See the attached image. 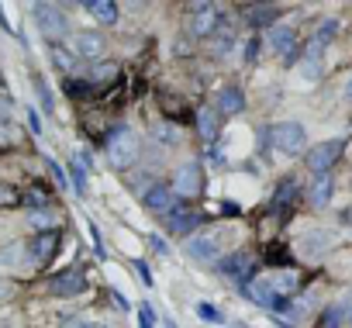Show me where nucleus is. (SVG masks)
Instances as JSON below:
<instances>
[{
	"mask_svg": "<svg viewBox=\"0 0 352 328\" xmlns=\"http://www.w3.org/2000/svg\"><path fill=\"white\" fill-rule=\"evenodd\" d=\"M104 149H107V162H111L114 170H128V166H135V162H138L142 142H138V135H135L131 128L118 124V128H111V131H107Z\"/></svg>",
	"mask_w": 352,
	"mask_h": 328,
	"instance_id": "f257e3e1",
	"label": "nucleus"
},
{
	"mask_svg": "<svg viewBox=\"0 0 352 328\" xmlns=\"http://www.w3.org/2000/svg\"><path fill=\"white\" fill-rule=\"evenodd\" d=\"M270 145H273L280 155H297V152H304V145H307V128H304L300 121H280V124H273V131H270Z\"/></svg>",
	"mask_w": 352,
	"mask_h": 328,
	"instance_id": "f03ea898",
	"label": "nucleus"
},
{
	"mask_svg": "<svg viewBox=\"0 0 352 328\" xmlns=\"http://www.w3.org/2000/svg\"><path fill=\"white\" fill-rule=\"evenodd\" d=\"M221 245H225V232H201V235H190L187 242V252L197 259V263H214L221 256Z\"/></svg>",
	"mask_w": 352,
	"mask_h": 328,
	"instance_id": "7ed1b4c3",
	"label": "nucleus"
},
{
	"mask_svg": "<svg viewBox=\"0 0 352 328\" xmlns=\"http://www.w3.org/2000/svg\"><path fill=\"white\" fill-rule=\"evenodd\" d=\"M176 197H197L204 190V173H201V162H184L173 177V187H169Z\"/></svg>",
	"mask_w": 352,
	"mask_h": 328,
	"instance_id": "20e7f679",
	"label": "nucleus"
},
{
	"mask_svg": "<svg viewBox=\"0 0 352 328\" xmlns=\"http://www.w3.org/2000/svg\"><path fill=\"white\" fill-rule=\"evenodd\" d=\"M35 21H38V28H42V35L45 39H63L66 32H69V21H66V14L56 8V4H35Z\"/></svg>",
	"mask_w": 352,
	"mask_h": 328,
	"instance_id": "39448f33",
	"label": "nucleus"
},
{
	"mask_svg": "<svg viewBox=\"0 0 352 328\" xmlns=\"http://www.w3.org/2000/svg\"><path fill=\"white\" fill-rule=\"evenodd\" d=\"M190 32L197 39L218 35L221 32V11L211 8V4H190Z\"/></svg>",
	"mask_w": 352,
	"mask_h": 328,
	"instance_id": "423d86ee",
	"label": "nucleus"
},
{
	"mask_svg": "<svg viewBox=\"0 0 352 328\" xmlns=\"http://www.w3.org/2000/svg\"><path fill=\"white\" fill-rule=\"evenodd\" d=\"M342 149H345V142H342V138H328V142L314 145V149H311V155H307V166H311L318 177H324V173L335 166V162H338Z\"/></svg>",
	"mask_w": 352,
	"mask_h": 328,
	"instance_id": "0eeeda50",
	"label": "nucleus"
},
{
	"mask_svg": "<svg viewBox=\"0 0 352 328\" xmlns=\"http://www.w3.org/2000/svg\"><path fill=\"white\" fill-rule=\"evenodd\" d=\"M218 273H221V276H232V280H239V283L245 287V283H252L256 263H252L249 252H232V256L218 259Z\"/></svg>",
	"mask_w": 352,
	"mask_h": 328,
	"instance_id": "6e6552de",
	"label": "nucleus"
},
{
	"mask_svg": "<svg viewBox=\"0 0 352 328\" xmlns=\"http://www.w3.org/2000/svg\"><path fill=\"white\" fill-rule=\"evenodd\" d=\"M142 201H145V208L152 211V215H162V218H173L176 211H180V208H176V194L169 190V187H152V190H145L142 194Z\"/></svg>",
	"mask_w": 352,
	"mask_h": 328,
	"instance_id": "1a4fd4ad",
	"label": "nucleus"
},
{
	"mask_svg": "<svg viewBox=\"0 0 352 328\" xmlns=\"http://www.w3.org/2000/svg\"><path fill=\"white\" fill-rule=\"evenodd\" d=\"M83 290H87L83 270H66V273H59V276L49 280V294H56V297H76Z\"/></svg>",
	"mask_w": 352,
	"mask_h": 328,
	"instance_id": "9d476101",
	"label": "nucleus"
},
{
	"mask_svg": "<svg viewBox=\"0 0 352 328\" xmlns=\"http://www.w3.org/2000/svg\"><path fill=\"white\" fill-rule=\"evenodd\" d=\"M104 49H107V42L100 32H76V39H73V56H80V59H100Z\"/></svg>",
	"mask_w": 352,
	"mask_h": 328,
	"instance_id": "9b49d317",
	"label": "nucleus"
},
{
	"mask_svg": "<svg viewBox=\"0 0 352 328\" xmlns=\"http://www.w3.org/2000/svg\"><path fill=\"white\" fill-rule=\"evenodd\" d=\"M280 300H287L290 294H297V283H300V276H297V270H280V273H270V276H259Z\"/></svg>",
	"mask_w": 352,
	"mask_h": 328,
	"instance_id": "f8f14e48",
	"label": "nucleus"
},
{
	"mask_svg": "<svg viewBox=\"0 0 352 328\" xmlns=\"http://www.w3.org/2000/svg\"><path fill=\"white\" fill-rule=\"evenodd\" d=\"M214 107H218V114H239V111L245 107V97H242V90H239L235 83H228V87L218 90Z\"/></svg>",
	"mask_w": 352,
	"mask_h": 328,
	"instance_id": "ddd939ff",
	"label": "nucleus"
},
{
	"mask_svg": "<svg viewBox=\"0 0 352 328\" xmlns=\"http://www.w3.org/2000/svg\"><path fill=\"white\" fill-rule=\"evenodd\" d=\"M56 249H59V232H56V228L35 235V242H32V256H35V263H49V259L56 256Z\"/></svg>",
	"mask_w": 352,
	"mask_h": 328,
	"instance_id": "4468645a",
	"label": "nucleus"
},
{
	"mask_svg": "<svg viewBox=\"0 0 352 328\" xmlns=\"http://www.w3.org/2000/svg\"><path fill=\"white\" fill-rule=\"evenodd\" d=\"M331 242H335L331 232H324V228H311V232L304 235V242H300V252H304V256H321Z\"/></svg>",
	"mask_w": 352,
	"mask_h": 328,
	"instance_id": "2eb2a0df",
	"label": "nucleus"
},
{
	"mask_svg": "<svg viewBox=\"0 0 352 328\" xmlns=\"http://www.w3.org/2000/svg\"><path fill=\"white\" fill-rule=\"evenodd\" d=\"M294 45H297V32H294V28H283V25L270 28V49H273L276 56H290Z\"/></svg>",
	"mask_w": 352,
	"mask_h": 328,
	"instance_id": "dca6fc26",
	"label": "nucleus"
},
{
	"mask_svg": "<svg viewBox=\"0 0 352 328\" xmlns=\"http://www.w3.org/2000/svg\"><path fill=\"white\" fill-rule=\"evenodd\" d=\"M87 11H90L100 25H114V21H118V4H114V0H87Z\"/></svg>",
	"mask_w": 352,
	"mask_h": 328,
	"instance_id": "f3484780",
	"label": "nucleus"
},
{
	"mask_svg": "<svg viewBox=\"0 0 352 328\" xmlns=\"http://www.w3.org/2000/svg\"><path fill=\"white\" fill-rule=\"evenodd\" d=\"M331 194H335V180H331L328 173L311 184V204H314V208H324V204L331 201Z\"/></svg>",
	"mask_w": 352,
	"mask_h": 328,
	"instance_id": "a211bd4d",
	"label": "nucleus"
},
{
	"mask_svg": "<svg viewBox=\"0 0 352 328\" xmlns=\"http://www.w3.org/2000/svg\"><path fill=\"white\" fill-rule=\"evenodd\" d=\"M114 80H118V66H114V63L94 66V69L87 73V83H90V87H107V83H114Z\"/></svg>",
	"mask_w": 352,
	"mask_h": 328,
	"instance_id": "6ab92c4d",
	"label": "nucleus"
},
{
	"mask_svg": "<svg viewBox=\"0 0 352 328\" xmlns=\"http://www.w3.org/2000/svg\"><path fill=\"white\" fill-rule=\"evenodd\" d=\"M197 124H201V135H204V138H214V135H218V118H214V107H201Z\"/></svg>",
	"mask_w": 352,
	"mask_h": 328,
	"instance_id": "aec40b11",
	"label": "nucleus"
},
{
	"mask_svg": "<svg viewBox=\"0 0 352 328\" xmlns=\"http://www.w3.org/2000/svg\"><path fill=\"white\" fill-rule=\"evenodd\" d=\"M294 197H297V184H294V180H283V184L276 187V194H273V204H276V208H287Z\"/></svg>",
	"mask_w": 352,
	"mask_h": 328,
	"instance_id": "412c9836",
	"label": "nucleus"
},
{
	"mask_svg": "<svg viewBox=\"0 0 352 328\" xmlns=\"http://www.w3.org/2000/svg\"><path fill=\"white\" fill-rule=\"evenodd\" d=\"M28 225H32V228H49V232H52V228H56V215H52L49 208H38V211L28 215Z\"/></svg>",
	"mask_w": 352,
	"mask_h": 328,
	"instance_id": "4be33fe9",
	"label": "nucleus"
},
{
	"mask_svg": "<svg viewBox=\"0 0 352 328\" xmlns=\"http://www.w3.org/2000/svg\"><path fill=\"white\" fill-rule=\"evenodd\" d=\"M249 21L259 25V28H266V25L276 21V8H249Z\"/></svg>",
	"mask_w": 352,
	"mask_h": 328,
	"instance_id": "5701e85b",
	"label": "nucleus"
},
{
	"mask_svg": "<svg viewBox=\"0 0 352 328\" xmlns=\"http://www.w3.org/2000/svg\"><path fill=\"white\" fill-rule=\"evenodd\" d=\"M69 177H73V187H76V194H87V170L80 166L76 159H73V166H69Z\"/></svg>",
	"mask_w": 352,
	"mask_h": 328,
	"instance_id": "b1692460",
	"label": "nucleus"
},
{
	"mask_svg": "<svg viewBox=\"0 0 352 328\" xmlns=\"http://www.w3.org/2000/svg\"><path fill=\"white\" fill-rule=\"evenodd\" d=\"M197 314L204 318V321H225V314H221V307H214V304H197Z\"/></svg>",
	"mask_w": 352,
	"mask_h": 328,
	"instance_id": "393cba45",
	"label": "nucleus"
},
{
	"mask_svg": "<svg viewBox=\"0 0 352 328\" xmlns=\"http://www.w3.org/2000/svg\"><path fill=\"white\" fill-rule=\"evenodd\" d=\"M52 59H56V66H59V69H69V66H73V56H69L63 45H52Z\"/></svg>",
	"mask_w": 352,
	"mask_h": 328,
	"instance_id": "a878e982",
	"label": "nucleus"
},
{
	"mask_svg": "<svg viewBox=\"0 0 352 328\" xmlns=\"http://www.w3.org/2000/svg\"><path fill=\"white\" fill-rule=\"evenodd\" d=\"M318 69H321V63H314V59H304V63H300V73H304V80H318V76H321Z\"/></svg>",
	"mask_w": 352,
	"mask_h": 328,
	"instance_id": "bb28decb",
	"label": "nucleus"
},
{
	"mask_svg": "<svg viewBox=\"0 0 352 328\" xmlns=\"http://www.w3.org/2000/svg\"><path fill=\"white\" fill-rule=\"evenodd\" d=\"M45 162H49V173H52V180H56V184H59V187L66 190V187H69V184H66V173H63V170L56 166V162H52V159H45Z\"/></svg>",
	"mask_w": 352,
	"mask_h": 328,
	"instance_id": "cd10ccee",
	"label": "nucleus"
},
{
	"mask_svg": "<svg viewBox=\"0 0 352 328\" xmlns=\"http://www.w3.org/2000/svg\"><path fill=\"white\" fill-rule=\"evenodd\" d=\"M8 204H18V194H14L11 187L0 184V208H8Z\"/></svg>",
	"mask_w": 352,
	"mask_h": 328,
	"instance_id": "c85d7f7f",
	"label": "nucleus"
},
{
	"mask_svg": "<svg viewBox=\"0 0 352 328\" xmlns=\"http://www.w3.org/2000/svg\"><path fill=\"white\" fill-rule=\"evenodd\" d=\"M35 87H38V97H42V107L52 114V97H49V90H45V83L42 80H35Z\"/></svg>",
	"mask_w": 352,
	"mask_h": 328,
	"instance_id": "c756f323",
	"label": "nucleus"
},
{
	"mask_svg": "<svg viewBox=\"0 0 352 328\" xmlns=\"http://www.w3.org/2000/svg\"><path fill=\"white\" fill-rule=\"evenodd\" d=\"M138 325L142 328H155L152 325V307H138Z\"/></svg>",
	"mask_w": 352,
	"mask_h": 328,
	"instance_id": "7c9ffc66",
	"label": "nucleus"
},
{
	"mask_svg": "<svg viewBox=\"0 0 352 328\" xmlns=\"http://www.w3.org/2000/svg\"><path fill=\"white\" fill-rule=\"evenodd\" d=\"M28 124H32V131H35V135H42V121H38V114H35V111H28Z\"/></svg>",
	"mask_w": 352,
	"mask_h": 328,
	"instance_id": "2f4dec72",
	"label": "nucleus"
},
{
	"mask_svg": "<svg viewBox=\"0 0 352 328\" xmlns=\"http://www.w3.org/2000/svg\"><path fill=\"white\" fill-rule=\"evenodd\" d=\"M63 328H94V325H90V321H83V318H69Z\"/></svg>",
	"mask_w": 352,
	"mask_h": 328,
	"instance_id": "473e14b6",
	"label": "nucleus"
},
{
	"mask_svg": "<svg viewBox=\"0 0 352 328\" xmlns=\"http://www.w3.org/2000/svg\"><path fill=\"white\" fill-rule=\"evenodd\" d=\"M135 266H138V276H142V280H145V283H152V273H148V266H145V263H142V259H138V263H135Z\"/></svg>",
	"mask_w": 352,
	"mask_h": 328,
	"instance_id": "72a5a7b5",
	"label": "nucleus"
},
{
	"mask_svg": "<svg viewBox=\"0 0 352 328\" xmlns=\"http://www.w3.org/2000/svg\"><path fill=\"white\" fill-rule=\"evenodd\" d=\"M152 249H155V252H166V249H169V245H166V242H162V239H159V235H152Z\"/></svg>",
	"mask_w": 352,
	"mask_h": 328,
	"instance_id": "f704fd0d",
	"label": "nucleus"
},
{
	"mask_svg": "<svg viewBox=\"0 0 352 328\" xmlns=\"http://www.w3.org/2000/svg\"><path fill=\"white\" fill-rule=\"evenodd\" d=\"M0 28H8V32H11V25H8V18H4V8H0Z\"/></svg>",
	"mask_w": 352,
	"mask_h": 328,
	"instance_id": "c9c22d12",
	"label": "nucleus"
},
{
	"mask_svg": "<svg viewBox=\"0 0 352 328\" xmlns=\"http://www.w3.org/2000/svg\"><path fill=\"white\" fill-rule=\"evenodd\" d=\"M345 100H349V104H352V80H349V83H345Z\"/></svg>",
	"mask_w": 352,
	"mask_h": 328,
	"instance_id": "e433bc0d",
	"label": "nucleus"
},
{
	"mask_svg": "<svg viewBox=\"0 0 352 328\" xmlns=\"http://www.w3.org/2000/svg\"><path fill=\"white\" fill-rule=\"evenodd\" d=\"M8 290H11V287H8V283H4V280H0V297H4V294H8Z\"/></svg>",
	"mask_w": 352,
	"mask_h": 328,
	"instance_id": "4c0bfd02",
	"label": "nucleus"
},
{
	"mask_svg": "<svg viewBox=\"0 0 352 328\" xmlns=\"http://www.w3.org/2000/svg\"><path fill=\"white\" fill-rule=\"evenodd\" d=\"M166 328H176V321H169V318H166Z\"/></svg>",
	"mask_w": 352,
	"mask_h": 328,
	"instance_id": "58836bf2",
	"label": "nucleus"
},
{
	"mask_svg": "<svg viewBox=\"0 0 352 328\" xmlns=\"http://www.w3.org/2000/svg\"><path fill=\"white\" fill-rule=\"evenodd\" d=\"M0 114H4V104H0Z\"/></svg>",
	"mask_w": 352,
	"mask_h": 328,
	"instance_id": "ea45409f",
	"label": "nucleus"
},
{
	"mask_svg": "<svg viewBox=\"0 0 352 328\" xmlns=\"http://www.w3.org/2000/svg\"><path fill=\"white\" fill-rule=\"evenodd\" d=\"M349 318H352V314H349Z\"/></svg>",
	"mask_w": 352,
	"mask_h": 328,
	"instance_id": "a19ab883",
	"label": "nucleus"
}]
</instances>
